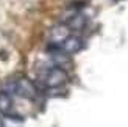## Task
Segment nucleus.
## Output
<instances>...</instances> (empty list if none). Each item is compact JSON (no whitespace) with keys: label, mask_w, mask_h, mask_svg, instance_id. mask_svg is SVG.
I'll use <instances>...</instances> for the list:
<instances>
[{"label":"nucleus","mask_w":128,"mask_h":127,"mask_svg":"<svg viewBox=\"0 0 128 127\" xmlns=\"http://www.w3.org/2000/svg\"><path fill=\"white\" fill-rule=\"evenodd\" d=\"M86 24H88V19L86 16H83L81 13H76V14L74 16H70L67 21H66V27L69 30H75V31H80L86 27Z\"/></svg>","instance_id":"4"},{"label":"nucleus","mask_w":128,"mask_h":127,"mask_svg":"<svg viewBox=\"0 0 128 127\" xmlns=\"http://www.w3.org/2000/svg\"><path fill=\"white\" fill-rule=\"evenodd\" d=\"M41 82L46 88H60L67 82V72L62 68L53 66L41 75Z\"/></svg>","instance_id":"1"},{"label":"nucleus","mask_w":128,"mask_h":127,"mask_svg":"<svg viewBox=\"0 0 128 127\" xmlns=\"http://www.w3.org/2000/svg\"><path fill=\"white\" fill-rule=\"evenodd\" d=\"M60 50H62L64 53H76V52H80V50L83 49V39L80 36H75V35H69L66 36L64 39L60 42V46H58Z\"/></svg>","instance_id":"3"},{"label":"nucleus","mask_w":128,"mask_h":127,"mask_svg":"<svg viewBox=\"0 0 128 127\" xmlns=\"http://www.w3.org/2000/svg\"><path fill=\"white\" fill-rule=\"evenodd\" d=\"M11 110H12V99L10 96V93L2 91L0 93V113L10 115Z\"/></svg>","instance_id":"5"},{"label":"nucleus","mask_w":128,"mask_h":127,"mask_svg":"<svg viewBox=\"0 0 128 127\" xmlns=\"http://www.w3.org/2000/svg\"><path fill=\"white\" fill-rule=\"evenodd\" d=\"M11 88H12V91H14L17 96H20L24 99L33 100V99L38 97V88H36V85L31 80L25 79V77L17 79L14 83L11 85Z\"/></svg>","instance_id":"2"},{"label":"nucleus","mask_w":128,"mask_h":127,"mask_svg":"<svg viewBox=\"0 0 128 127\" xmlns=\"http://www.w3.org/2000/svg\"><path fill=\"white\" fill-rule=\"evenodd\" d=\"M0 127H3V122H2V121H0Z\"/></svg>","instance_id":"6"}]
</instances>
